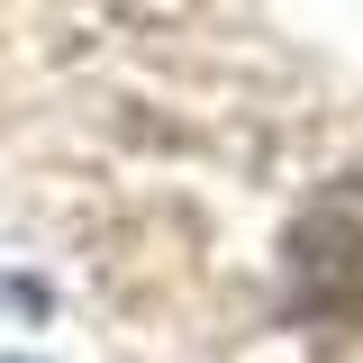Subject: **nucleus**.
Segmentation results:
<instances>
[{
    "mask_svg": "<svg viewBox=\"0 0 363 363\" xmlns=\"http://www.w3.org/2000/svg\"><path fill=\"white\" fill-rule=\"evenodd\" d=\"M291 309L318 327H363V173L327 182L281 236Z\"/></svg>",
    "mask_w": 363,
    "mask_h": 363,
    "instance_id": "1",
    "label": "nucleus"
}]
</instances>
